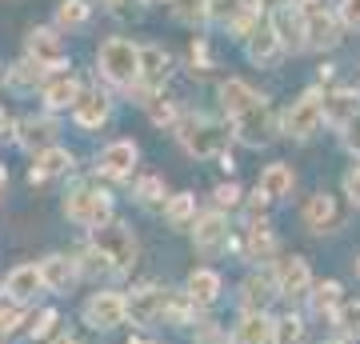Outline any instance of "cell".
<instances>
[{
  "mask_svg": "<svg viewBox=\"0 0 360 344\" xmlns=\"http://www.w3.org/2000/svg\"><path fill=\"white\" fill-rule=\"evenodd\" d=\"M272 284H276V296H288V300L309 296V288H312L309 260H304V256H288V260H281V268H276Z\"/></svg>",
  "mask_w": 360,
  "mask_h": 344,
  "instance_id": "obj_12",
  "label": "cell"
},
{
  "mask_svg": "<svg viewBox=\"0 0 360 344\" xmlns=\"http://www.w3.org/2000/svg\"><path fill=\"white\" fill-rule=\"evenodd\" d=\"M108 116H112V101L104 96L101 89L96 92H80L77 96V104H72V120H77L80 128H101V125H108Z\"/></svg>",
  "mask_w": 360,
  "mask_h": 344,
  "instance_id": "obj_19",
  "label": "cell"
},
{
  "mask_svg": "<svg viewBox=\"0 0 360 344\" xmlns=\"http://www.w3.org/2000/svg\"><path fill=\"white\" fill-rule=\"evenodd\" d=\"M172 77V52L160 44H141L136 49V96L141 104H148V96H156V89Z\"/></svg>",
  "mask_w": 360,
  "mask_h": 344,
  "instance_id": "obj_4",
  "label": "cell"
},
{
  "mask_svg": "<svg viewBox=\"0 0 360 344\" xmlns=\"http://www.w3.org/2000/svg\"><path fill=\"white\" fill-rule=\"evenodd\" d=\"M336 200L328 196V192H316V196H309V204H304V229L309 232H333L336 229Z\"/></svg>",
  "mask_w": 360,
  "mask_h": 344,
  "instance_id": "obj_25",
  "label": "cell"
},
{
  "mask_svg": "<svg viewBox=\"0 0 360 344\" xmlns=\"http://www.w3.org/2000/svg\"><path fill=\"white\" fill-rule=\"evenodd\" d=\"M345 196L360 208V165H352V168L345 172Z\"/></svg>",
  "mask_w": 360,
  "mask_h": 344,
  "instance_id": "obj_47",
  "label": "cell"
},
{
  "mask_svg": "<svg viewBox=\"0 0 360 344\" xmlns=\"http://www.w3.org/2000/svg\"><path fill=\"white\" fill-rule=\"evenodd\" d=\"M56 324H60V312H56V308H44V312H40L37 320H32V336H49V332H56Z\"/></svg>",
  "mask_w": 360,
  "mask_h": 344,
  "instance_id": "obj_43",
  "label": "cell"
},
{
  "mask_svg": "<svg viewBox=\"0 0 360 344\" xmlns=\"http://www.w3.org/2000/svg\"><path fill=\"white\" fill-rule=\"evenodd\" d=\"M77 272H89V276H92V272H108V260H104L96 248H84V260L77 265Z\"/></svg>",
  "mask_w": 360,
  "mask_h": 344,
  "instance_id": "obj_45",
  "label": "cell"
},
{
  "mask_svg": "<svg viewBox=\"0 0 360 344\" xmlns=\"http://www.w3.org/2000/svg\"><path fill=\"white\" fill-rule=\"evenodd\" d=\"M124 296L120 293H96L84 305V324L89 329H120L124 324Z\"/></svg>",
  "mask_w": 360,
  "mask_h": 344,
  "instance_id": "obj_14",
  "label": "cell"
},
{
  "mask_svg": "<svg viewBox=\"0 0 360 344\" xmlns=\"http://www.w3.org/2000/svg\"><path fill=\"white\" fill-rule=\"evenodd\" d=\"M25 56L40 68H49V72H60L68 64V49H65V37L56 32V28H32L25 37Z\"/></svg>",
  "mask_w": 360,
  "mask_h": 344,
  "instance_id": "obj_8",
  "label": "cell"
},
{
  "mask_svg": "<svg viewBox=\"0 0 360 344\" xmlns=\"http://www.w3.org/2000/svg\"><path fill=\"white\" fill-rule=\"evenodd\" d=\"M232 132H236V141L248 144V148H260V144H269V132H272L269 104L260 101V104H252L248 113L232 116Z\"/></svg>",
  "mask_w": 360,
  "mask_h": 344,
  "instance_id": "obj_13",
  "label": "cell"
},
{
  "mask_svg": "<svg viewBox=\"0 0 360 344\" xmlns=\"http://www.w3.org/2000/svg\"><path fill=\"white\" fill-rule=\"evenodd\" d=\"M129 344H148V336H129Z\"/></svg>",
  "mask_w": 360,
  "mask_h": 344,
  "instance_id": "obj_52",
  "label": "cell"
},
{
  "mask_svg": "<svg viewBox=\"0 0 360 344\" xmlns=\"http://www.w3.org/2000/svg\"><path fill=\"white\" fill-rule=\"evenodd\" d=\"M248 13V0H208V20L220 28H232Z\"/></svg>",
  "mask_w": 360,
  "mask_h": 344,
  "instance_id": "obj_34",
  "label": "cell"
},
{
  "mask_svg": "<svg viewBox=\"0 0 360 344\" xmlns=\"http://www.w3.org/2000/svg\"><path fill=\"white\" fill-rule=\"evenodd\" d=\"M321 92L309 89L300 101H292V108L284 113V136H292V141H312L324 125V113H321Z\"/></svg>",
  "mask_w": 360,
  "mask_h": 344,
  "instance_id": "obj_7",
  "label": "cell"
},
{
  "mask_svg": "<svg viewBox=\"0 0 360 344\" xmlns=\"http://www.w3.org/2000/svg\"><path fill=\"white\" fill-rule=\"evenodd\" d=\"M245 52H248V60L252 64H260V68H272V64L284 56V49H281V40L272 37V28L269 25H260L252 37L245 40Z\"/></svg>",
  "mask_w": 360,
  "mask_h": 344,
  "instance_id": "obj_24",
  "label": "cell"
},
{
  "mask_svg": "<svg viewBox=\"0 0 360 344\" xmlns=\"http://www.w3.org/2000/svg\"><path fill=\"white\" fill-rule=\"evenodd\" d=\"M324 344H348V340H324Z\"/></svg>",
  "mask_w": 360,
  "mask_h": 344,
  "instance_id": "obj_54",
  "label": "cell"
},
{
  "mask_svg": "<svg viewBox=\"0 0 360 344\" xmlns=\"http://www.w3.org/2000/svg\"><path fill=\"white\" fill-rule=\"evenodd\" d=\"M4 189H8V168L0 165V196H4Z\"/></svg>",
  "mask_w": 360,
  "mask_h": 344,
  "instance_id": "obj_51",
  "label": "cell"
},
{
  "mask_svg": "<svg viewBox=\"0 0 360 344\" xmlns=\"http://www.w3.org/2000/svg\"><path fill=\"white\" fill-rule=\"evenodd\" d=\"M165 220L172 224V229L193 224V220H196V196H193V192H176V196H168V200H165Z\"/></svg>",
  "mask_w": 360,
  "mask_h": 344,
  "instance_id": "obj_33",
  "label": "cell"
},
{
  "mask_svg": "<svg viewBox=\"0 0 360 344\" xmlns=\"http://www.w3.org/2000/svg\"><path fill=\"white\" fill-rule=\"evenodd\" d=\"M272 296H276L272 276H248V281L240 284V305H245V312H264Z\"/></svg>",
  "mask_w": 360,
  "mask_h": 344,
  "instance_id": "obj_30",
  "label": "cell"
},
{
  "mask_svg": "<svg viewBox=\"0 0 360 344\" xmlns=\"http://www.w3.org/2000/svg\"><path fill=\"white\" fill-rule=\"evenodd\" d=\"M165 305H168V293L160 284H144L136 288L132 296H124V317H132L136 329H153L156 320L165 317Z\"/></svg>",
  "mask_w": 360,
  "mask_h": 344,
  "instance_id": "obj_9",
  "label": "cell"
},
{
  "mask_svg": "<svg viewBox=\"0 0 360 344\" xmlns=\"http://www.w3.org/2000/svg\"><path fill=\"white\" fill-rule=\"evenodd\" d=\"M333 324L345 336H360V300H340L333 312Z\"/></svg>",
  "mask_w": 360,
  "mask_h": 344,
  "instance_id": "obj_37",
  "label": "cell"
},
{
  "mask_svg": "<svg viewBox=\"0 0 360 344\" xmlns=\"http://www.w3.org/2000/svg\"><path fill=\"white\" fill-rule=\"evenodd\" d=\"M136 200H141L144 208H156V204H165V200H168L165 180H160V177H144L141 184H136Z\"/></svg>",
  "mask_w": 360,
  "mask_h": 344,
  "instance_id": "obj_41",
  "label": "cell"
},
{
  "mask_svg": "<svg viewBox=\"0 0 360 344\" xmlns=\"http://www.w3.org/2000/svg\"><path fill=\"white\" fill-rule=\"evenodd\" d=\"M8 136H13V116H8L4 108H0V144L8 141Z\"/></svg>",
  "mask_w": 360,
  "mask_h": 344,
  "instance_id": "obj_49",
  "label": "cell"
},
{
  "mask_svg": "<svg viewBox=\"0 0 360 344\" xmlns=\"http://www.w3.org/2000/svg\"><path fill=\"white\" fill-rule=\"evenodd\" d=\"M89 16H92L89 0H60L56 4V16H52V28L56 32H77V28L89 25Z\"/></svg>",
  "mask_w": 360,
  "mask_h": 344,
  "instance_id": "obj_28",
  "label": "cell"
},
{
  "mask_svg": "<svg viewBox=\"0 0 360 344\" xmlns=\"http://www.w3.org/2000/svg\"><path fill=\"white\" fill-rule=\"evenodd\" d=\"M176 136L180 144H184V153L196 156V160H212V156H224L229 153V128L217 125V120H208V116H180L176 125Z\"/></svg>",
  "mask_w": 360,
  "mask_h": 344,
  "instance_id": "obj_1",
  "label": "cell"
},
{
  "mask_svg": "<svg viewBox=\"0 0 360 344\" xmlns=\"http://www.w3.org/2000/svg\"><path fill=\"white\" fill-rule=\"evenodd\" d=\"M336 16H340V25L360 28V0H340V8H336Z\"/></svg>",
  "mask_w": 360,
  "mask_h": 344,
  "instance_id": "obj_46",
  "label": "cell"
},
{
  "mask_svg": "<svg viewBox=\"0 0 360 344\" xmlns=\"http://www.w3.org/2000/svg\"><path fill=\"white\" fill-rule=\"evenodd\" d=\"M144 108H148V120H153V125H176L180 116H176V101H168V96H148V104H144Z\"/></svg>",
  "mask_w": 360,
  "mask_h": 344,
  "instance_id": "obj_39",
  "label": "cell"
},
{
  "mask_svg": "<svg viewBox=\"0 0 360 344\" xmlns=\"http://www.w3.org/2000/svg\"><path fill=\"white\" fill-rule=\"evenodd\" d=\"M136 144L132 141H112V144H104V153L101 160H96V168H101L104 177H112V180H124L132 177V168H136Z\"/></svg>",
  "mask_w": 360,
  "mask_h": 344,
  "instance_id": "obj_18",
  "label": "cell"
},
{
  "mask_svg": "<svg viewBox=\"0 0 360 344\" xmlns=\"http://www.w3.org/2000/svg\"><path fill=\"white\" fill-rule=\"evenodd\" d=\"M245 232H248V236H245L248 260H272V253H276V236H272L269 224H264V220H252Z\"/></svg>",
  "mask_w": 360,
  "mask_h": 344,
  "instance_id": "obj_31",
  "label": "cell"
},
{
  "mask_svg": "<svg viewBox=\"0 0 360 344\" xmlns=\"http://www.w3.org/2000/svg\"><path fill=\"white\" fill-rule=\"evenodd\" d=\"M229 344H236V340H229Z\"/></svg>",
  "mask_w": 360,
  "mask_h": 344,
  "instance_id": "obj_57",
  "label": "cell"
},
{
  "mask_svg": "<svg viewBox=\"0 0 360 344\" xmlns=\"http://www.w3.org/2000/svg\"><path fill=\"white\" fill-rule=\"evenodd\" d=\"M104 8H108V13L112 16H129L132 8H136V4H141V0H101Z\"/></svg>",
  "mask_w": 360,
  "mask_h": 344,
  "instance_id": "obj_48",
  "label": "cell"
},
{
  "mask_svg": "<svg viewBox=\"0 0 360 344\" xmlns=\"http://www.w3.org/2000/svg\"><path fill=\"white\" fill-rule=\"evenodd\" d=\"M300 13H304V49L328 52V49L340 44L345 25H340V16H336L333 8H324V0H316V4H309V8H300Z\"/></svg>",
  "mask_w": 360,
  "mask_h": 344,
  "instance_id": "obj_6",
  "label": "cell"
},
{
  "mask_svg": "<svg viewBox=\"0 0 360 344\" xmlns=\"http://www.w3.org/2000/svg\"><path fill=\"white\" fill-rule=\"evenodd\" d=\"M188 72H193V77H208V72H212V52H208L205 37H196L193 49H188Z\"/></svg>",
  "mask_w": 360,
  "mask_h": 344,
  "instance_id": "obj_40",
  "label": "cell"
},
{
  "mask_svg": "<svg viewBox=\"0 0 360 344\" xmlns=\"http://www.w3.org/2000/svg\"><path fill=\"white\" fill-rule=\"evenodd\" d=\"M49 77H52L49 68H40V64H32L25 56V60H16L13 68H8V89L13 92H37Z\"/></svg>",
  "mask_w": 360,
  "mask_h": 344,
  "instance_id": "obj_29",
  "label": "cell"
},
{
  "mask_svg": "<svg viewBox=\"0 0 360 344\" xmlns=\"http://www.w3.org/2000/svg\"><path fill=\"white\" fill-rule=\"evenodd\" d=\"M144 4H160V0H144Z\"/></svg>",
  "mask_w": 360,
  "mask_h": 344,
  "instance_id": "obj_55",
  "label": "cell"
},
{
  "mask_svg": "<svg viewBox=\"0 0 360 344\" xmlns=\"http://www.w3.org/2000/svg\"><path fill=\"white\" fill-rule=\"evenodd\" d=\"M236 344H272V320L264 312H245L236 324Z\"/></svg>",
  "mask_w": 360,
  "mask_h": 344,
  "instance_id": "obj_32",
  "label": "cell"
},
{
  "mask_svg": "<svg viewBox=\"0 0 360 344\" xmlns=\"http://www.w3.org/2000/svg\"><path fill=\"white\" fill-rule=\"evenodd\" d=\"M96 68L101 77L116 89H132L136 84V44L124 37H108L96 52Z\"/></svg>",
  "mask_w": 360,
  "mask_h": 344,
  "instance_id": "obj_3",
  "label": "cell"
},
{
  "mask_svg": "<svg viewBox=\"0 0 360 344\" xmlns=\"http://www.w3.org/2000/svg\"><path fill=\"white\" fill-rule=\"evenodd\" d=\"M56 344H77V340H72V336H60V340H56Z\"/></svg>",
  "mask_w": 360,
  "mask_h": 344,
  "instance_id": "obj_53",
  "label": "cell"
},
{
  "mask_svg": "<svg viewBox=\"0 0 360 344\" xmlns=\"http://www.w3.org/2000/svg\"><path fill=\"white\" fill-rule=\"evenodd\" d=\"M188 300H193L196 308H208V305H217V296H220V272H212V268H196L193 276H188Z\"/></svg>",
  "mask_w": 360,
  "mask_h": 344,
  "instance_id": "obj_26",
  "label": "cell"
},
{
  "mask_svg": "<svg viewBox=\"0 0 360 344\" xmlns=\"http://www.w3.org/2000/svg\"><path fill=\"white\" fill-rule=\"evenodd\" d=\"M196 229H193V241L196 248L205 256H220L224 248H229V220H224V212H205V217H196L193 220Z\"/></svg>",
  "mask_w": 360,
  "mask_h": 344,
  "instance_id": "obj_15",
  "label": "cell"
},
{
  "mask_svg": "<svg viewBox=\"0 0 360 344\" xmlns=\"http://www.w3.org/2000/svg\"><path fill=\"white\" fill-rule=\"evenodd\" d=\"M212 196H217V208H236V204H240V189H236V184H217V192H212Z\"/></svg>",
  "mask_w": 360,
  "mask_h": 344,
  "instance_id": "obj_44",
  "label": "cell"
},
{
  "mask_svg": "<svg viewBox=\"0 0 360 344\" xmlns=\"http://www.w3.org/2000/svg\"><path fill=\"white\" fill-rule=\"evenodd\" d=\"M321 113H324V125H328V128H340V132H345V128L356 125V116H360V92L356 89L324 92Z\"/></svg>",
  "mask_w": 360,
  "mask_h": 344,
  "instance_id": "obj_11",
  "label": "cell"
},
{
  "mask_svg": "<svg viewBox=\"0 0 360 344\" xmlns=\"http://www.w3.org/2000/svg\"><path fill=\"white\" fill-rule=\"evenodd\" d=\"M65 217L80 229H101L104 220H112V196L101 189H77L65 196Z\"/></svg>",
  "mask_w": 360,
  "mask_h": 344,
  "instance_id": "obj_5",
  "label": "cell"
},
{
  "mask_svg": "<svg viewBox=\"0 0 360 344\" xmlns=\"http://www.w3.org/2000/svg\"><path fill=\"white\" fill-rule=\"evenodd\" d=\"M264 96H260L252 84H245V80H236V77H229V80H220V108L229 113V120L232 116H240V113H248L252 104H260Z\"/></svg>",
  "mask_w": 360,
  "mask_h": 344,
  "instance_id": "obj_23",
  "label": "cell"
},
{
  "mask_svg": "<svg viewBox=\"0 0 360 344\" xmlns=\"http://www.w3.org/2000/svg\"><path fill=\"white\" fill-rule=\"evenodd\" d=\"M89 248H96V253L108 260L112 272H129V268L136 265V236H132V229L120 224V220H104L101 229H92Z\"/></svg>",
  "mask_w": 360,
  "mask_h": 344,
  "instance_id": "obj_2",
  "label": "cell"
},
{
  "mask_svg": "<svg viewBox=\"0 0 360 344\" xmlns=\"http://www.w3.org/2000/svg\"><path fill=\"white\" fill-rule=\"evenodd\" d=\"M68 168H72V153L60 148V144H49V148L37 153V165L28 168V184H44V180L60 177V172H68Z\"/></svg>",
  "mask_w": 360,
  "mask_h": 344,
  "instance_id": "obj_22",
  "label": "cell"
},
{
  "mask_svg": "<svg viewBox=\"0 0 360 344\" xmlns=\"http://www.w3.org/2000/svg\"><path fill=\"white\" fill-rule=\"evenodd\" d=\"M340 293H345V288H340L336 281L316 284V288H312V312H316V317H333V312H336V305L345 300Z\"/></svg>",
  "mask_w": 360,
  "mask_h": 344,
  "instance_id": "obj_35",
  "label": "cell"
},
{
  "mask_svg": "<svg viewBox=\"0 0 360 344\" xmlns=\"http://www.w3.org/2000/svg\"><path fill=\"white\" fill-rule=\"evenodd\" d=\"M80 92H84V89H80V80L60 68V72H52V77L40 84V101H44L49 113H60V108H72V104H77Z\"/></svg>",
  "mask_w": 360,
  "mask_h": 344,
  "instance_id": "obj_17",
  "label": "cell"
},
{
  "mask_svg": "<svg viewBox=\"0 0 360 344\" xmlns=\"http://www.w3.org/2000/svg\"><path fill=\"white\" fill-rule=\"evenodd\" d=\"M272 344H304V324H300V317L272 320Z\"/></svg>",
  "mask_w": 360,
  "mask_h": 344,
  "instance_id": "obj_38",
  "label": "cell"
},
{
  "mask_svg": "<svg viewBox=\"0 0 360 344\" xmlns=\"http://www.w3.org/2000/svg\"><path fill=\"white\" fill-rule=\"evenodd\" d=\"M281 4H288V0H252V8H257V13H276Z\"/></svg>",
  "mask_w": 360,
  "mask_h": 344,
  "instance_id": "obj_50",
  "label": "cell"
},
{
  "mask_svg": "<svg viewBox=\"0 0 360 344\" xmlns=\"http://www.w3.org/2000/svg\"><path fill=\"white\" fill-rule=\"evenodd\" d=\"M20 320H25V312H20V305H0V336H13Z\"/></svg>",
  "mask_w": 360,
  "mask_h": 344,
  "instance_id": "obj_42",
  "label": "cell"
},
{
  "mask_svg": "<svg viewBox=\"0 0 360 344\" xmlns=\"http://www.w3.org/2000/svg\"><path fill=\"white\" fill-rule=\"evenodd\" d=\"M356 268H360V265H356Z\"/></svg>",
  "mask_w": 360,
  "mask_h": 344,
  "instance_id": "obj_58",
  "label": "cell"
},
{
  "mask_svg": "<svg viewBox=\"0 0 360 344\" xmlns=\"http://www.w3.org/2000/svg\"><path fill=\"white\" fill-rule=\"evenodd\" d=\"M269 28H272V37L281 40L284 52H304V13L296 8L292 0L281 4L276 13H269Z\"/></svg>",
  "mask_w": 360,
  "mask_h": 344,
  "instance_id": "obj_10",
  "label": "cell"
},
{
  "mask_svg": "<svg viewBox=\"0 0 360 344\" xmlns=\"http://www.w3.org/2000/svg\"><path fill=\"white\" fill-rule=\"evenodd\" d=\"M172 4V16H176L180 25H205L208 20V0H168Z\"/></svg>",
  "mask_w": 360,
  "mask_h": 344,
  "instance_id": "obj_36",
  "label": "cell"
},
{
  "mask_svg": "<svg viewBox=\"0 0 360 344\" xmlns=\"http://www.w3.org/2000/svg\"><path fill=\"white\" fill-rule=\"evenodd\" d=\"M40 281H44V288H52V293H68L72 284H77V260L72 256H60V253H52L40 260Z\"/></svg>",
  "mask_w": 360,
  "mask_h": 344,
  "instance_id": "obj_20",
  "label": "cell"
},
{
  "mask_svg": "<svg viewBox=\"0 0 360 344\" xmlns=\"http://www.w3.org/2000/svg\"><path fill=\"white\" fill-rule=\"evenodd\" d=\"M292 184H296V177H292V168L284 165V160L269 165L264 172H260V180H257V189L264 192L269 200H281V196H288V192H292Z\"/></svg>",
  "mask_w": 360,
  "mask_h": 344,
  "instance_id": "obj_27",
  "label": "cell"
},
{
  "mask_svg": "<svg viewBox=\"0 0 360 344\" xmlns=\"http://www.w3.org/2000/svg\"><path fill=\"white\" fill-rule=\"evenodd\" d=\"M0 72H4V64H0Z\"/></svg>",
  "mask_w": 360,
  "mask_h": 344,
  "instance_id": "obj_56",
  "label": "cell"
},
{
  "mask_svg": "<svg viewBox=\"0 0 360 344\" xmlns=\"http://www.w3.org/2000/svg\"><path fill=\"white\" fill-rule=\"evenodd\" d=\"M40 288H44V281H40V268L37 265H16L13 272H8V281H4V293H8L13 305H28V300H37Z\"/></svg>",
  "mask_w": 360,
  "mask_h": 344,
  "instance_id": "obj_21",
  "label": "cell"
},
{
  "mask_svg": "<svg viewBox=\"0 0 360 344\" xmlns=\"http://www.w3.org/2000/svg\"><path fill=\"white\" fill-rule=\"evenodd\" d=\"M13 136L20 148H28V153H40V148H49V144H56V136H60V125L52 120V116H25L20 125H13Z\"/></svg>",
  "mask_w": 360,
  "mask_h": 344,
  "instance_id": "obj_16",
  "label": "cell"
}]
</instances>
